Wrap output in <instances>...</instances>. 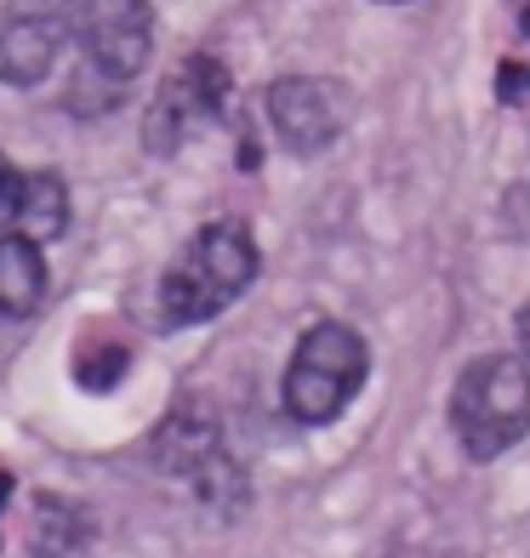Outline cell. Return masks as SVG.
<instances>
[{"label": "cell", "instance_id": "7", "mask_svg": "<svg viewBox=\"0 0 530 558\" xmlns=\"http://www.w3.org/2000/svg\"><path fill=\"white\" fill-rule=\"evenodd\" d=\"M268 120L291 155H325L342 137V92L320 74H286L268 86Z\"/></svg>", "mask_w": 530, "mask_h": 558}, {"label": "cell", "instance_id": "1", "mask_svg": "<svg viewBox=\"0 0 530 558\" xmlns=\"http://www.w3.org/2000/svg\"><path fill=\"white\" fill-rule=\"evenodd\" d=\"M257 279V240H251L245 222H212L183 245L160 279V319L166 325H200L217 319L229 302Z\"/></svg>", "mask_w": 530, "mask_h": 558}, {"label": "cell", "instance_id": "13", "mask_svg": "<svg viewBox=\"0 0 530 558\" xmlns=\"http://www.w3.org/2000/svg\"><path fill=\"white\" fill-rule=\"evenodd\" d=\"M514 331H519V348H525V360H530V302L514 314Z\"/></svg>", "mask_w": 530, "mask_h": 558}, {"label": "cell", "instance_id": "9", "mask_svg": "<svg viewBox=\"0 0 530 558\" xmlns=\"http://www.w3.org/2000/svg\"><path fill=\"white\" fill-rule=\"evenodd\" d=\"M69 228V189L58 171H23V199H17V234L23 240H63Z\"/></svg>", "mask_w": 530, "mask_h": 558}, {"label": "cell", "instance_id": "2", "mask_svg": "<svg viewBox=\"0 0 530 558\" xmlns=\"http://www.w3.org/2000/svg\"><path fill=\"white\" fill-rule=\"evenodd\" d=\"M450 427L473 462L514 450L530 434V360H514V353L473 360L450 393Z\"/></svg>", "mask_w": 530, "mask_h": 558}, {"label": "cell", "instance_id": "16", "mask_svg": "<svg viewBox=\"0 0 530 558\" xmlns=\"http://www.w3.org/2000/svg\"><path fill=\"white\" fill-rule=\"evenodd\" d=\"M383 7H399V0H383Z\"/></svg>", "mask_w": 530, "mask_h": 558}, {"label": "cell", "instance_id": "14", "mask_svg": "<svg viewBox=\"0 0 530 558\" xmlns=\"http://www.w3.org/2000/svg\"><path fill=\"white\" fill-rule=\"evenodd\" d=\"M7 496H12V478L0 473V513H7Z\"/></svg>", "mask_w": 530, "mask_h": 558}, {"label": "cell", "instance_id": "8", "mask_svg": "<svg viewBox=\"0 0 530 558\" xmlns=\"http://www.w3.org/2000/svg\"><path fill=\"white\" fill-rule=\"evenodd\" d=\"M46 296V257L35 240L7 234L0 240V319H23L35 314Z\"/></svg>", "mask_w": 530, "mask_h": 558}, {"label": "cell", "instance_id": "10", "mask_svg": "<svg viewBox=\"0 0 530 558\" xmlns=\"http://www.w3.org/2000/svg\"><path fill=\"white\" fill-rule=\"evenodd\" d=\"M86 547V513L63 496H35L29 513V553L35 558H74Z\"/></svg>", "mask_w": 530, "mask_h": 558}, {"label": "cell", "instance_id": "15", "mask_svg": "<svg viewBox=\"0 0 530 558\" xmlns=\"http://www.w3.org/2000/svg\"><path fill=\"white\" fill-rule=\"evenodd\" d=\"M514 7H519V23H525V29H530V0H514Z\"/></svg>", "mask_w": 530, "mask_h": 558}, {"label": "cell", "instance_id": "5", "mask_svg": "<svg viewBox=\"0 0 530 558\" xmlns=\"http://www.w3.org/2000/svg\"><path fill=\"white\" fill-rule=\"evenodd\" d=\"M74 35V0H0V81L35 86Z\"/></svg>", "mask_w": 530, "mask_h": 558}, {"label": "cell", "instance_id": "11", "mask_svg": "<svg viewBox=\"0 0 530 558\" xmlns=\"http://www.w3.org/2000/svg\"><path fill=\"white\" fill-rule=\"evenodd\" d=\"M125 371V342H109V337H92L81 353H74V376L86 388H115V376Z\"/></svg>", "mask_w": 530, "mask_h": 558}, {"label": "cell", "instance_id": "6", "mask_svg": "<svg viewBox=\"0 0 530 558\" xmlns=\"http://www.w3.org/2000/svg\"><path fill=\"white\" fill-rule=\"evenodd\" d=\"M222 104H229V69H222L217 58H206V52H194V58L155 92V104H148V120H143L148 155H171V148L183 143L194 125L217 120Z\"/></svg>", "mask_w": 530, "mask_h": 558}, {"label": "cell", "instance_id": "3", "mask_svg": "<svg viewBox=\"0 0 530 558\" xmlns=\"http://www.w3.org/2000/svg\"><path fill=\"white\" fill-rule=\"evenodd\" d=\"M365 371H371V353H365L353 325L320 319L314 331H302L291 365H286V411H291V422H302V427L337 422L342 404L360 393Z\"/></svg>", "mask_w": 530, "mask_h": 558}, {"label": "cell", "instance_id": "4", "mask_svg": "<svg viewBox=\"0 0 530 558\" xmlns=\"http://www.w3.org/2000/svg\"><path fill=\"white\" fill-rule=\"evenodd\" d=\"M74 40H81V69L104 74L109 86L137 81L155 46L148 0H74Z\"/></svg>", "mask_w": 530, "mask_h": 558}, {"label": "cell", "instance_id": "12", "mask_svg": "<svg viewBox=\"0 0 530 558\" xmlns=\"http://www.w3.org/2000/svg\"><path fill=\"white\" fill-rule=\"evenodd\" d=\"M17 199H23V171H12L0 155V240L17 234Z\"/></svg>", "mask_w": 530, "mask_h": 558}]
</instances>
